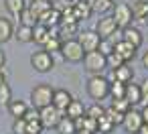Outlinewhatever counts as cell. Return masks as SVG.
<instances>
[{
    "mask_svg": "<svg viewBox=\"0 0 148 134\" xmlns=\"http://www.w3.org/2000/svg\"><path fill=\"white\" fill-rule=\"evenodd\" d=\"M87 96L95 102H101L110 96V79L103 75H91L87 81Z\"/></svg>",
    "mask_w": 148,
    "mask_h": 134,
    "instance_id": "6da1fadb",
    "label": "cell"
},
{
    "mask_svg": "<svg viewBox=\"0 0 148 134\" xmlns=\"http://www.w3.org/2000/svg\"><path fill=\"white\" fill-rule=\"evenodd\" d=\"M59 53L69 63H79V61H83V55H85V51H83V47L79 45L77 39H63Z\"/></svg>",
    "mask_w": 148,
    "mask_h": 134,
    "instance_id": "7a4b0ae2",
    "label": "cell"
},
{
    "mask_svg": "<svg viewBox=\"0 0 148 134\" xmlns=\"http://www.w3.org/2000/svg\"><path fill=\"white\" fill-rule=\"evenodd\" d=\"M53 93H55V89H53L49 83H39V85H35L33 91H31L33 108L41 110V108H45V106H51V102H53Z\"/></svg>",
    "mask_w": 148,
    "mask_h": 134,
    "instance_id": "3957f363",
    "label": "cell"
},
{
    "mask_svg": "<svg viewBox=\"0 0 148 134\" xmlns=\"http://www.w3.org/2000/svg\"><path fill=\"white\" fill-rule=\"evenodd\" d=\"M83 65H85V71L91 73V75H101L106 69H108V63H106V55H101L99 51H89L83 55Z\"/></svg>",
    "mask_w": 148,
    "mask_h": 134,
    "instance_id": "277c9868",
    "label": "cell"
},
{
    "mask_svg": "<svg viewBox=\"0 0 148 134\" xmlns=\"http://www.w3.org/2000/svg\"><path fill=\"white\" fill-rule=\"evenodd\" d=\"M112 19L116 21L118 29H126V27H130L132 21H134L130 4H128V2H118V4H114V6H112Z\"/></svg>",
    "mask_w": 148,
    "mask_h": 134,
    "instance_id": "5b68a950",
    "label": "cell"
},
{
    "mask_svg": "<svg viewBox=\"0 0 148 134\" xmlns=\"http://www.w3.org/2000/svg\"><path fill=\"white\" fill-rule=\"evenodd\" d=\"M31 65H33L35 71L47 73V71H51V69L55 67V57H53L51 53H47L45 49H43V51H35V53L31 55Z\"/></svg>",
    "mask_w": 148,
    "mask_h": 134,
    "instance_id": "8992f818",
    "label": "cell"
},
{
    "mask_svg": "<svg viewBox=\"0 0 148 134\" xmlns=\"http://www.w3.org/2000/svg\"><path fill=\"white\" fill-rule=\"evenodd\" d=\"M144 124V120H142V114H140V110H136V108H130L126 114H124V120H122V128L128 132V134H136L138 130H140V126Z\"/></svg>",
    "mask_w": 148,
    "mask_h": 134,
    "instance_id": "52a82bcc",
    "label": "cell"
},
{
    "mask_svg": "<svg viewBox=\"0 0 148 134\" xmlns=\"http://www.w3.org/2000/svg\"><path fill=\"white\" fill-rule=\"evenodd\" d=\"M61 116H65V114H61L55 106H45L39 110V120H41L43 128H55L59 124Z\"/></svg>",
    "mask_w": 148,
    "mask_h": 134,
    "instance_id": "ba28073f",
    "label": "cell"
},
{
    "mask_svg": "<svg viewBox=\"0 0 148 134\" xmlns=\"http://www.w3.org/2000/svg\"><path fill=\"white\" fill-rule=\"evenodd\" d=\"M118 31V25H116V21L112 19V16H101L97 23H95V33L99 35V39H110L114 33Z\"/></svg>",
    "mask_w": 148,
    "mask_h": 134,
    "instance_id": "9c48e42d",
    "label": "cell"
},
{
    "mask_svg": "<svg viewBox=\"0 0 148 134\" xmlns=\"http://www.w3.org/2000/svg\"><path fill=\"white\" fill-rule=\"evenodd\" d=\"M77 41H79V45L83 47V51L89 53V51H97L101 39H99V35H97L95 31H81L79 37H77Z\"/></svg>",
    "mask_w": 148,
    "mask_h": 134,
    "instance_id": "30bf717a",
    "label": "cell"
},
{
    "mask_svg": "<svg viewBox=\"0 0 148 134\" xmlns=\"http://www.w3.org/2000/svg\"><path fill=\"white\" fill-rule=\"evenodd\" d=\"M122 41L130 43L134 49H140V47H142V43H144V37H142V33H140L138 29H134V27L130 25V27L122 29Z\"/></svg>",
    "mask_w": 148,
    "mask_h": 134,
    "instance_id": "8fae6325",
    "label": "cell"
},
{
    "mask_svg": "<svg viewBox=\"0 0 148 134\" xmlns=\"http://www.w3.org/2000/svg\"><path fill=\"white\" fill-rule=\"evenodd\" d=\"M132 79H134V69H132L128 63H124V65H120V67L112 69L110 81H122V83H130Z\"/></svg>",
    "mask_w": 148,
    "mask_h": 134,
    "instance_id": "7c38bea8",
    "label": "cell"
},
{
    "mask_svg": "<svg viewBox=\"0 0 148 134\" xmlns=\"http://www.w3.org/2000/svg\"><path fill=\"white\" fill-rule=\"evenodd\" d=\"M71 100H73V96L67 91V89H55V93H53V102H51V106H55L61 114H65V110H67V106L71 104Z\"/></svg>",
    "mask_w": 148,
    "mask_h": 134,
    "instance_id": "4fadbf2b",
    "label": "cell"
},
{
    "mask_svg": "<svg viewBox=\"0 0 148 134\" xmlns=\"http://www.w3.org/2000/svg\"><path fill=\"white\" fill-rule=\"evenodd\" d=\"M39 23L41 25H45L47 29H55V27H59L61 25V12L57 10V8H49L43 16H39Z\"/></svg>",
    "mask_w": 148,
    "mask_h": 134,
    "instance_id": "5bb4252c",
    "label": "cell"
},
{
    "mask_svg": "<svg viewBox=\"0 0 148 134\" xmlns=\"http://www.w3.org/2000/svg\"><path fill=\"white\" fill-rule=\"evenodd\" d=\"M136 51H138V49H134V47H132L130 43H126V41H118V43L114 45V53H118L126 63L136 57Z\"/></svg>",
    "mask_w": 148,
    "mask_h": 134,
    "instance_id": "9a60e30c",
    "label": "cell"
},
{
    "mask_svg": "<svg viewBox=\"0 0 148 134\" xmlns=\"http://www.w3.org/2000/svg\"><path fill=\"white\" fill-rule=\"evenodd\" d=\"M124 100L132 106V108H136L138 104H140V85L138 83H126V89H124Z\"/></svg>",
    "mask_w": 148,
    "mask_h": 134,
    "instance_id": "2e32d148",
    "label": "cell"
},
{
    "mask_svg": "<svg viewBox=\"0 0 148 134\" xmlns=\"http://www.w3.org/2000/svg\"><path fill=\"white\" fill-rule=\"evenodd\" d=\"M132 8V16L136 21H146L148 19V0H134L130 4Z\"/></svg>",
    "mask_w": 148,
    "mask_h": 134,
    "instance_id": "e0dca14e",
    "label": "cell"
},
{
    "mask_svg": "<svg viewBox=\"0 0 148 134\" xmlns=\"http://www.w3.org/2000/svg\"><path fill=\"white\" fill-rule=\"evenodd\" d=\"M87 2V6L91 8V14L95 12V14H106L108 10H112V6H114V2L112 0H85Z\"/></svg>",
    "mask_w": 148,
    "mask_h": 134,
    "instance_id": "ac0fdd59",
    "label": "cell"
},
{
    "mask_svg": "<svg viewBox=\"0 0 148 134\" xmlns=\"http://www.w3.org/2000/svg\"><path fill=\"white\" fill-rule=\"evenodd\" d=\"M61 43H63V39H61V35L59 33H55L53 29H51V37L45 41V45H43V49L47 51V53H51V55H55V53H59V49H61Z\"/></svg>",
    "mask_w": 148,
    "mask_h": 134,
    "instance_id": "d6986e66",
    "label": "cell"
},
{
    "mask_svg": "<svg viewBox=\"0 0 148 134\" xmlns=\"http://www.w3.org/2000/svg\"><path fill=\"white\" fill-rule=\"evenodd\" d=\"M6 108H8V114L12 118H23L27 114V110H29V104L25 100H10V104Z\"/></svg>",
    "mask_w": 148,
    "mask_h": 134,
    "instance_id": "ffe728a7",
    "label": "cell"
},
{
    "mask_svg": "<svg viewBox=\"0 0 148 134\" xmlns=\"http://www.w3.org/2000/svg\"><path fill=\"white\" fill-rule=\"evenodd\" d=\"M65 116H67V118H71V120L85 116V106H83V102L73 98V100H71V104H69V106H67V110H65Z\"/></svg>",
    "mask_w": 148,
    "mask_h": 134,
    "instance_id": "44dd1931",
    "label": "cell"
},
{
    "mask_svg": "<svg viewBox=\"0 0 148 134\" xmlns=\"http://www.w3.org/2000/svg\"><path fill=\"white\" fill-rule=\"evenodd\" d=\"M51 37V29H47L45 25H41V23H37L35 27H33V41L35 43H39V45H45V41Z\"/></svg>",
    "mask_w": 148,
    "mask_h": 134,
    "instance_id": "7402d4cb",
    "label": "cell"
},
{
    "mask_svg": "<svg viewBox=\"0 0 148 134\" xmlns=\"http://www.w3.org/2000/svg\"><path fill=\"white\" fill-rule=\"evenodd\" d=\"M55 130H57L59 134H75V132H77L75 120H71V118H67V116H61L59 124L55 126Z\"/></svg>",
    "mask_w": 148,
    "mask_h": 134,
    "instance_id": "603a6c76",
    "label": "cell"
},
{
    "mask_svg": "<svg viewBox=\"0 0 148 134\" xmlns=\"http://www.w3.org/2000/svg\"><path fill=\"white\" fill-rule=\"evenodd\" d=\"M4 6H6V10H8L12 16L18 19V14L29 6V2H27V0H4Z\"/></svg>",
    "mask_w": 148,
    "mask_h": 134,
    "instance_id": "cb8c5ba5",
    "label": "cell"
},
{
    "mask_svg": "<svg viewBox=\"0 0 148 134\" xmlns=\"http://www.w3.org/2000/svg\"><path fill=\"white\" fill-rule=\"evenodd\" d=\"M51 6H53V4L47 2V0H35V2H29V10L37 16V21H39V16H43Z\"/></svg>",
    "mask_w": 148,
    "mask_h": 134,
    "instance_id": "d4e9b609",
    "label": "cell"
},
{
    "mask_svg": "<svg viewBox=\"0 0 148 134\" xmlns=\"http://www.w3.org/2000/svg\"><path fill=\"white\" fill-rule=\"evenodd\" d=\"M12 33H14L12 23H10L8 19H4V16H0V43L10 41V39H12Z\"/></svg>",
    "mask_w": 148,
    "mask_h": 134,
    "instance_id": "484cf974",
    "label": "cell"
},
{
    "mask_svg": "<svg viewBox=\"0 0 148 134\" xmlns=\"http://www.w3.org/2000/svg\"><path fill=\"white\" fill-rule=\"evenodd\" d=\"M73 14H75V19H77V21H85V19H89V16H91V8L87 6L85 0H79V2H75V4H73Z\"/></svg>",
    "mask_w": 148,
    "mask_h": 134,
    "instance_id": "4316f807",
    "label": "cell"
},
{
    "mask_svg": "<svg viewBox=\"0 0 148 134\" xmlns=\"http://www.w3.org/2000/svg\"><path fill=\"white\" fill-rule=\"evenodd\" d=\"M12 37H14L18 43H33V27L21 25V27L12 33Z\"/></svg>",
    "mask_w": 148,
    "mask_h": 134,
    "instance_id": "83f0119b",
    "label": "cell"
},
{
    "mask_svg": "<svg viewBox=\"0 0 148 134\" xmlns=\"http://www.w3.org/2000/svg\"><path fill=\"white\" fill-rule=\"evenodd\" d=\"M114 128H116V126H114V122H112V120L106 116V112H103V116L97 120V132H99V134H112V132H114Z\"/></svg>",
    "mask_w": 148,
    "mask_h": 134,
    "instance_id": "f1b7e54d",
    "label": "cell"
},
{
    "mask_svg": "<svg viewBox=\"0 0 148 134\" xmlns=\"http://www.w3.org/2000/svg\"><path fill=\"white\" fill-rule=\"evenodd\" d=\"M124 89H126V83H122V81H110V96L108 98L120 100V98H124Z\"/></svg>",
    "mask_w": 148,
    "mask_h": 134,
    "instance_id": "f546056e",
    "label": "cell"
},
{
    "mask_svg": "<svg viewBox=\"0 0 148 134\" xmlns=\"http://www.w3.org/2000/svg\"><path fill=\"white\" fill-rule=\"evenodd\" d=\"M103 112H106V108H103L99 102H93L89 108H85V116H89V118H93V120H99V118L103 116Z\"/></svg>",
    "mask_w": 148,
    "mask_h": 134,
    "instance_id": "4dcf8cb0",
    "label": "cell"
},
{
    "mask_svg": "<svg viewBox=\"0 0 148 134\" xmlns=\"http://www.w3.org/2000/svg\"><path fill=\"white\" fill-rule=\"evenodd\" d=\"M18 21H21V25H25V27H35V25L39 23V21H37V16L29 10V6L18 14Z\"/></svg>",
    "mask_w": 148,
    "mask_h": 134,
    "instance_id": "1f68e13d",
    "label": "cell"
},
{
    "mask_svg": "<svg viewBox=\"0 0 148 134\" xmlns=\"http://www.w3.org/2000/svg\"><path fill=\"white\" fill-rule=\"evenodd\" d=\"M12 100V89L8 83H2L0 85V106H8Z\"/></svg>",
    "mask_w": 148,
    "mask_h": 134,
    "instance_id": "d6a6232c",
    "label": "cell"
},
{
    "mask_svg": "<svg viewBox=\"0 0 148 134\" xmlns=\"http://www.w3.org/2000/svg\"><path fill=\"white\" fill-rule=\"evenodd\" d=\"M106 116L114 122V126H122V120H124V114L122 112H118V110H114L110 106V108H106Z\"/></svg>",
    "mask_w": 148,
    "mask_h": 134,
    "instance_id": "836d02e7",
    "label": "cell"
},
{
    "mask_svg": "<svg viewBox=\"0 0 148 134\" xmlns=\"http://www.w3.org/2000/svg\"><path fill=\"white\" fill-rule=\"evenodd\" d=\"M45 128H43V124H41V120L37 118V120H29L27 122V132L25 134H41Z\"/></svg>",
    "mask_w": 148,
    "mask_h": 134,
    "instance_id": "e575fe53",
    "label": "cell"
},
{
    "mask_svg": "<svg viewBox=\"0 0 148 134\" xmlns=\"http://www.w3.org/2000/svg\"><path fill=\"white\" fill-rule=\"evenodd\" d=\"M106 63H108V69H116V67L124 65L126 61H124L118 53H112V55H108V57H106Z\"/></svg>",
    "mask_w": 148,
    "mask_h": 134,
    "instance_id": "d590c367",
    "label": "cell"
},
{
    "mask_svg": "<svg viewBox=\"0 0 148 134\" xmlns=\"http://www.w3.org/2000/svg\"><path fill=\"white\" fill-rule=\"evenodd\" d=\"M97 51H99L101 55H106V57H108V55H112V53H114V43H112L110 39H101V41H99Z\"/></svg>",
    "mask_w": 148,
    "mask_h": 134,
    "instance_id": "8d00e7d4",
    "label": "cell"
},
{
    "mask_svg": "<svg viewBox=\"0 0 148 134\" xmlns=\"http://www.w3.org/2000/svg\"><path fill=\"white\" fill-rule=\"evenodd\" d=\"M110 106H112L114 110L122 112V114H126V112H128V110L132 108V106H130V104H128V102H126L124 98H120V100H112V104H110Z\"/></svg>",
    "mask_w": 148,
    "mask_h": 134,
    "instance_id": "74e56055",
    "label": "cell"
},
{
    "mask_svg": "<svg viewBox=\"0 0 148 134\" xmlns=\"http://www.w3.org/2000/svg\"><path fill=\"white\" fill-rule=\"evenodd\" d=\"M12 132H14V134H25V132H27V120H25V118H14Z\"/></svg>",
    "mask_w": 148,
    "mask_h": 134,
    "instance_id": "f35d334b",
    "label": "cell"
},
{
    "mask_svg": "<svg viewBox=\"0 0 148 134\" xmlns=\"http://www.w3.org/2000/svg\"><path fill=\"white\" fill-rule=\"evenodd\" d=\"M138 85H140V104L146 106V104H148V77H146L142 83H138Z\"/></svg>",
    "mask_w": 148,
    "mask_h": 134,
    "instance_id": "ab89813d",
    "label": "cell"
},
{
    "mask_svg": "<svg viewBox=\"0 0 148 134\" xmlns=\"http://www.w3.org/2000/svg\"><path fill=\"white\" fill-rule=\"evenodd\" d=\"M23 118H25L27 122H29V120H37V118H39V110H37V108H29Z\"/></svg>",
    "mask_w": 148,
    "mask_h": 134,
    "instance_id": "60d3db41",
    "label": "cell"
},
{
    "mask_svg": "<svg viewBox=\"0 0 148 134\" xmlns=\"http://www.w3.org/2000/svg\"><path fill=\"white\" fill-rule=\"evenodd\" d=\"M140 114H142V120H144V122H148V104H146V106H142Z\"/></svg>",
    "mask_w": 148,
    "mask_h": 134,
    "instance_id": "b9f144b4",
    "label": "cell"
},
{
    "mask_svg": "<svg viewBox=\"0 0 148 134\" xmlns=\"http://www.w3.org/2000/svg\"><path fill=\"white\" fill-rule=\"evenodd\" d=\"M142 67L148 71V51H144V55H142Z\"/></svg>",
    "mask_w": 148,
    "mask_h": 134,
    "instance_id": "7bdbcfd3",
    "label": "cell"
},
{
    "mask_svg": "<svg viewBox=\"0 0 148 134\" xmlns=\"http://www.w3.org/2000/svg\"><path fill=\"white\" fill-rule=\"evenodd\" d=\"M136 134H148V122H144V124L140 126V130H138Z\"/></svg>",
    "mask_w": 148,
    "mask_h": 134,
    "instance_id": "ee69618b",
    "label": "cell"
},
{
    "mask_svg": "<svg viewBox=\"0 0 148 134\" xmlns=\"http://www.w3.org/2000/svg\"><path fill=\"white\" fill-rule=\"evenodd\" d=\"M4 63H6V55L4 51H0V69H4Z\"/></svg>",
    "mask_w": 148,
    "mask_h": 134,
    "instance_id": "f6af8a7d",
    "label": "cell"
},
{
    "mask_svg": "<svg viewBox=\"0 0 148 134\" xmlns=\"http://www.w3.org/2000/svg\"><path fill=\"white\" fill-rule=\"evenodd\" d=\"M2 83H6V73H4V69H0V85Z\"/></svg>",
    "mask_w": 148,
    "mask_h": 134,
    "instance_id": "bcb514c9",
    "label": "cell"
},
{
    "mask_svg": "<svg viewBox=\"0 0 148 134\" xmlns=\"http://www.w3.org/2000/svg\"><path fill=\"white\" fill-rule=\"evenodd\" d=\"M75 134H91V132H87V130H77Z\"/></svg>",
    "mask_w": 148,
    "mask_h": 134,
    "instance_id": "7dc6e473",
    "label": "cell"
},
{
    "mask_svg": "<svg viewBox=\"0 0 148 134\" xmlns=\"http://www.w3.org/2000/svg\"><path fill=\"white\" fill-rule=\"evenodd\" d=\"M67 2H69V4H71V6H73V4H75V2H79V0H67Z\"/></svg>",
    "mask_w": 148,
    "mask_h": 134,
    "instance_id": "c3c4849f",
    "label": "cell"
},
{
    "mask_svg": "<svg viewBox=\"0 0 148 134\" xmlns=\"http://www.w3.org/2000/svg\"><path fill=\"white\" fill-rule=\"evenodd\" d=\"M47 2H51V4H55V2H57V0H47Z\"/></svg>",
    "mask_w": 148,
    "mask_h": 134,
    "instance_id": "681fc988",
    "label": "cell"
},
{
    "mask_svg": "<svg viewBox=\"0 0 148 134\" xmlns=\"http://www.w3.org/2000/svg\"><path fill=\"white\" fill-rule=\"evenodd\" d=\"M112 2H114V4H116V2H118V0H112Z\"/></svg>",
    "mask_w": 148,
    "mask_h": 134,
    "instance_id": "f907efd6",
    "label": "cell"
},
{
    "mask_svg": "<svg viewBox=\"0 0 148 134\" xmlns=\"http://www.w3.org/2000/svg\"><path fill=\"white\" fill-rule=\"evenodd\" d=\"M29 2H35V0H29Z\"/></svg>",
    "mask_w": 148,
    "mask_h": 134,
    "instance_id": "816d5d0a",
    "label": "cell"
}]
</instances>
